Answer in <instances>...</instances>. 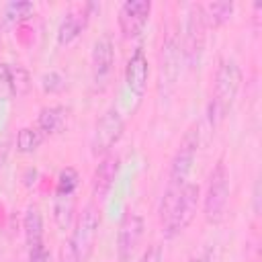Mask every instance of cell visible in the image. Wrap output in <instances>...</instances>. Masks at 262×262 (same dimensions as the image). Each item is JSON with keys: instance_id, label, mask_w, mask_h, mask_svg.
<instances>
[{"instance_id": "cell-7", "label": "cell", "mask_w": 262, "mask_h": 262, "mask_svg": "<svg viewBox=\"0 0 262 262\" xmlns=\"http://www.w3.org/2000/svg\"><path fill=\"white\" fill-rule=\"evenodd\" d=\"M199 125H192L180 139L172 162H170V172H168V184L170 186H184L188 180V174L192 170L196 149H199Z\"/></svg>"}, {"instance_id": "cell-26", "label": "cell", "mask_w": 262, "mask_h": 262, "mask_svg": "<svg viewBox=\"0 0 262 262\" xmlns=\"http://www.w3.org/2000/svg\"><path fill=\"white\" fill-rule=\"evenodd\" d=\"M8 154H10V139L6 133H0V170L6 166Z\"/></svg>"}, {"instance_id": "cell-12", "label": "cell", "mask_w": 262, "mask_h": 262, "mask_svg": "<svg viewBox=\"0 0 262 262\" xmlns=\"http://www.w3.org/2000/svg\"><path fill=\"white\" fill-rule=\"evenodd\" d=\"M119 170H121V158L117 154H106L100 158L94 174H92V194L94 199L98 201H104L106 194L111 192L117 176H119Z\"/></svg>"}, {"instance_id": "cell-27", "label": "cell", "mask_w": 262, "mask_h": 262, "mask_svg": "<svg viewBox=\"0 0 262 262\" xmlns=\"http://www.w3.org/2000/svg\"><path fill=\"white\" fill-rule=\"evenodd\" d=\"M188 262H213V250H211V248H205L203 252L194 254Z\"/></svg>"}, {"instance_id": "cell-9", "label": "cell", "mask_w": 262, "mask_h": 262, "mask_svg": "<svg viewBox=\"0 0 262 262\" xmlns=\"http://www.w3.org/2000/svg\"><path fill=\"white\" fill-rule=\"evenodd\" d=\"M151 14V2L149 0H127L121 4L117 20L119 29L125 39H135L137 35L143 33L147 20Z\"/></svg>"}, {"instance_id": "cell-21", "label": "cell", "mask_w": 262, "mask_h": 262, "mask_svg": "<svg viewBox=\"0 0 262 262\" xmlns=\"http://www.w3.org/2000/svg\"><path fill=\"white\" fill-rule=\"evenodd\" d=\"M35 14V4L27 2V0H16V2H8L4 6V20L6 23H20L27 20Z\"/></svg>"}, {"instance_id": "cell-8", "label": "cell", "mask_w": 262, "mask_h": 262, "mask_svg": "<svg viewBox=\"0 0 262 262\" xmlns=\"http://www.w3.org/2000/svg\"><path fill=\"white\" fill-rule=\"evenodd\" d=\"M145 231V223L143 217L139 213L127 211L121 221H119V229H117V258L119 262H131L133 254L137 252V246L141 244Z\"/></svg>"}, {"instance_id": "cell-10", "label": "cell", "mask_w": 262, "mask_h": 262, "mask_svg": "<svg viewBox=\"0 0 262 262\" xmlns=\"http://www.w3.org/2000/svg\"><path fill=\"white\" fill-rule=\"evenodd\" d=\"M90 63H92L94 84L104 86L111 72H113V66H115V45H113V39L108 35H102L100 39H96V43L92 47Z\"/></svg>"}, {"instance_id": "cell-17", "label": "cell", "mask_w": 262, "mask_h": 262, "mask_svg": "<svg viewBox=\"0 0 262 262\" xmlns=\"http://www.w3.org/2000/svg\"><path fill=\"white\" fill-rule=\"evenodd\" d=\"M180 63V47L174 39H168L162 45V84H174Z\"/></svg>"}, {"instance_id": "cell-4", "label": "cell", "mask_w": 262, "mask_h": 262, "mask_svg": "<svg viewBox=\"0 0 262 262\" xmlns=\"http://www.w3.org/2000/svg\"><path fill=\"white\" fill-rule=\"evenodd\" d=\"M199 196H201V188L199 184H192V182H186L180 190V196L170 213V217L162 223V233L164 237L172 239L176 235H180L188 225L190 221L194 219V213H196V207H199Z\"/></svg>"}, {"instance_id": "cell-6", "label": "cell", "mask_w": 262, "mask_h": 262, "mask_svg": "<svg viewBox=\"0 0 262 262\" xmlns=\"http://www.w3.org/2000/svg\"><path fill=\"white\" fill-rule=\"evenodd\" d=\"M123 131H125V119L123 115L119 113V108L111 106L106 108L100 119L96 121L94 125V131H92V139H90V147H92V154L98 158L111 154V149L119 143V139L123 137Z\"/></svg>"}, {"instance_id": "cell-14", "label": "cell", "mask_w": 262, "mask_h": 262, "mask_svg": "<svg viewBox=\"0 0 262 262\" xmlns=\"http://www.w3.org/2000/svg\"><path fill=\"white\" fill-rule=\"evenodd\" d=\"M0 84L12 96H25L31 88V76L23 66L0 63Z\"/></svg>"}, {"instance_id": "cell-24", "label": "cell", "mask_w": 262, "mask_h": 262, "mask_svg": "<svg viewBox=\"0 0 262 262\" xmlns=\"http://www.w3.org/2000/svg\"><path fill=\"white\" fill-rule=\"evenodd\" d=\"M139 262H164V252H162V248H160L158 244H151V246L143 252V256H141Z\"/></svg>"}, {"instance_id": "cell-29", "label": "cell", "mask_w": 262, "mask_h": 262, "mask_svg": "<svg viewBox=\"0 0 262 262\" xmlns=\"http://www.w3.org/2000/svg\"><path fill=\"white\" fill-rule=\"evenodd\" d=\"M0 45H2V39H0Z\"/></svg>"}, {"instance_id": "cell-1", "label": "cell", "mask_w": 262, "mask_h": 262, "mask_svg": "<svg viewBox=\"0 0 262 262\" xmlns=\"http://www.w3.org/2000/svg\"><path fill=\"white\" fill-rule=\"evenodd\" d=\"M242 86V68L235 59H223L221 66L217 68L215 74V84H213V92H211V100H209V108H207V117L211 127H217L219 123H223L237 98Z\"/></svg>"}, {"instance_id": "cell-23", "label": "cell", "mask_w": 262, "mask_h": 262, "mask_svg": "<svg viewBox=\"0 0 262 262\" xmlns=\"http://www.w3.org/2000/svg\"><path fill=\"white\" fill-rule=\"evenodd\" d=\"M41 86H43L45 92L55 94V92L63 90V86H66V78H63L61 74H57V72H47V74L41 78Z\"/></svg>"}, {"instance_id": "cell-5", "label": "cell", "mask_w": 262, "mask_h": 262, "mask_svg": "<svg viewBox=\"0 0 262 262\" xmlns=\"http://www.w3.org/2000/svg\"><path fill=\"white\" fill-rule=\"evenodd\" d=\"M207 23L203 14V4H190L186 23H184V35H182V57L184 61L194 68L201 61L203 49H205V39H207Z\"/></svg>"}, {"instance_id": "cell-19", "label": "cell", "mask_w": 262, "mask_h": 262, "mask_svg": "<svg viewBox=\"0 0 262 262\" xmlns=\"http://www.w3.org/2000/svg\"><path fill=\"white\" fill-rule=\"evenodd\" d=\"M235 4L233 2H209L203 6L207 27H221L233 16Z\"/></svg>"}, {"instance_id": "cell-22", "label": "cell", "mask_w": 262, "mask_h": 262, "mask_svg": "<svg viewBox=\"0 0 262 262\" xmlns=\"http://www.w3.org/2000/svg\"><path fill=\"white\" fill-rule=\"evenodd\" d=\"M80 184V176L74 168H63L57 176V188L55 194H74Z\"/></svg>"}, {"instance_id": "cell-2", "label": "cell", "mask_w": 262, "mask_h": 262, "mask_svg": "<svg viewBox=\"0 0 262 262\" xmlns=\"http://www.w3.org/2000/svg\"><path fill=\"white\" fill-rule=\"evenodd\" d=\"M98 229H100V211L94 203H88L82 213L78 215L72 235L68 239V250L80 260V262H88V258L94 252V244L98 237Z\"/></svg>"}, {"instance_id": "cell-15", "label": "cell", "mask_w": 262, "mask_h": 262, "mask_svg": "<svg viewBox=\"0 0 262 262\" xmlns=\"http://www.w3.org/2000/svg\"><path fill=\"white\" fill-rule=\"evenodd\" d=\"M68 115H70V111L61 104L43 106L37 115V129L43 135H55V133L63 131V127L68 125Z\"/></svg>"}, {"instance_id": "cell-16", "label": "cell", "mask_w": 262, "mask_h": 262, "mask_svg": "<svg viewBox=\"0 0 262 262\" xmlns=\"http://www.w3.org/2000/svg\"><path fill=\"white\" fill-rule=\"evenodd\" d=\"M23 229H25V242L29 250L43 244V215L37 205L27 207L23 217Z\"/></svg>"}, {"instance_id": "cell-13", "label": "cell", "mask_w": 262, "mask_h": 262, "mask_svg": "<svg viewBox=\"0 0 262 262\" xmlns=\"http://www.w3.org/2000/svg\"><path fill=\"white\" fill-rule=\"evenodd\" d=\"M92 8H96V4H86L80 10H70L68 14H63V18L57 27V43L59 45H70L74 39L80 37V33L88 25Z\"/></svg>"}, {"instance_id": "cell-11", "label": "cell", "mask_w": 262, "mask_h": 262, "mask_svg": "<svg viewBox=\"0 0 262 262\" xmlns=\"http://www.w3.org/2000/svg\"><path fill=\"white\" fill-rule=\"evenodd\" d=\"M147 78H149V61L143 51V47H135L131 57L127 59L125 66V84L131 94L141 98L147 88Z\"/></svg>"}, {"instance_id": "cell-25", "label": "cell", "mask_w": 262, "mask_h": 262, "mask_svg": "<svg viewBox=\"0 0 262 262\" xmlns=\"http://www.w3.org/2000/svg\"><path fill=\"white\" fill-rule=\"evenodd\" d=\"M47 260H49V252H47L45 244L29 250V262H47Z\"/></svg>"}, {"instance_id": "cell-20", "label": "cell", "mask_w": 262, "mask_h": 262, "mask_svg": "<svg viewBox=\"0 0 262 262\" xmlns=\"http://www.w3.org/2000/svg\"><path fill=\"white\" fill-rule=\"evenodd\" d=\"M43 139H45V135L37 127H23L16 133V149L20 154H33L43 143Z\"/></svg>"}, {"instance_id": "cell-28", "label": "cell", "mask_w": 262, "mask_h": 262, "mask_svg": "<svg viewBox=\"0 0 262 262\" xmlns=\"http://www.w3.org/2000/svg\"><path fill=\"white\" fill-rule=\"evenodd\" d=\"M59 262H80V260H78V258H76V256H74V254L68 250V246H66V250L61 252V258H59Z\"/></svg>"}, {"instance_id": "cell-18", "label": "cell", "mask_w": 262, "mask_h": 262, "mask_svg": "<svg viewBox=\"0 0 262 262\" xmlns=\"http://www.w3.org/2000/svg\"><path fill=\"white\" fill-rule=\"evenodd\" d=\"M76 199L74 194H55L53 199V219L61 231H66L74 221Z\"/></svg>"}, {"instance_id": "cell-3", "label": "cell", "mask_w": 262, "mask_h": 262, "mask_svg": "<svg viewBox=\"0 0 262 262\" xmlns=\"http://www.w3.org/2000/svg\"><path fill=\"white\" fill-rule=\"evenodd\" d=\"M227 203H229V172L223 160H219L207 182V190L203 196V213L209 223H221L227 213Z\"/></svg>"}]
</instances>
